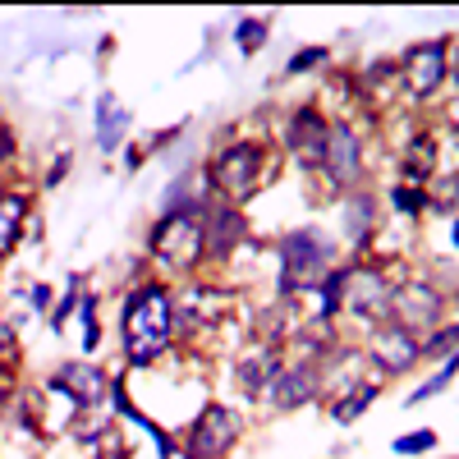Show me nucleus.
<instances>
[{
  "instance_id": "f257e3e1",
  "label": "nucleus",
  "mask_w": 459,
  "mask_h": 459,
  "mask_svg": "<svg viewBox=\"0 0 459 459\" xmlns=\"http://www.w3.org/2000/svg\"><path fill=\"white\" fill-rule=\"evenodd\" d=\"M179 331V303L170 299L166 285H138L129 299H125V313H120V335H125V354L134 368H147L157 363L170 340Z\"/></svg>"
},
{
  "instance_id": "f03ea898",
  "label": "nucleus",
  "mask_w": 459,
  "mask_h": 459,
  "mask_svg": "<svg viewBox=\"0 0 459 459\" xmlns=\"http://www.w3.org/2000/svg\"><path fill=\"white\" fill-rule=\"evenodd\" d=\"M281 294H299V290H317L331 276V239L317 235V230H294V235L281 239Z\"/></svg>"
},
{
  "instance_id": "7ed1b4c3",
  "label": "nucleus",
  "mask_w": 459,
  "mask_h": 459,
  "mask_svg": "<svg viewBox=\"0 0 459 459\" xmlns=\"http://www.w3.org/2000/svg\"><path fill=\"white\" fill-rule=\"evenodd\" d=\"M262 170H266V147L262 143H225L212 166H207V179L216 184V194L225 203H244L248 194H257V184H262Z\"/></svg>"
},
{
  "instance_id": "20e7f679",
  "label": "nucleus",
  "mask_w": 459,
  "mask_h": 459,
  "mask_svg": "<svg viewBox=\"0 0 459 459\" xmlns=\"http://www.w3.org/2000/svg\"><path fill=\"white\" fill-rule=\"evenodd\" d=\"M152 257H161L166 266L175 272H188V266H198L203 253H207V239H203V212H166L157 221L147 239Z\"/></svg>"
},
{
  "instance_id": "39448f33",
  "label": "nucleus",
  "mask_w": 459,
  "mask_h": 459,
  "mask_svg": "<svg viewBox=\"0 0 459 459\" xmlns=\"http://www.w3.org/2000/svg\"><path fill=\"white\" fill-rule=\"evenodd\" d=\"M391 294L395 285L377 272V266H350L340 276V308H350L354 317L368 322H386L391 317Z\"/></svg>"
},
{
  "instance_id": "423d86ee",
  "label": "nucleus",
  "mask_w": 459,
  "mask_h": 459,
  "mask_svg": "<svg viewBox=\"0 0 459 459\" xmlns=\"http://www.w3.org/2000/svg\"><path fill=\"white\" fill-rule=\"evenodd\" d=\"M244 423H239V413L235 409H225V404H207L198 413V423L188 428V441H184V455L188 459H225L230 450H235Z\"/></svg>"
},
{
  "instance_id": "0eeeda50",
  "label": "nucleus",
  "mask_w": 459,
  "mask_h": 459,
  "mask_svg": "<svg viewBox=\"0 0 459 459\" xmlns=\"http://www.w3.org/2000/svg\"><path fill=\"white\" fill-rule=\"evenodd\" d=\"M391 322L404 326V331H432L441 322V294L428 285V281H409V285H395L391 294Z\"/></svg>"
},
{
  "instance_id": "6e6552de",
  "label": "nucleus",
  "mask_w": 459,
  "mask_h": 459,
  "mask_svg": "<svg viewBox=\"0 0 459 459\" xmlns=\"http://www.w3.org/2000/svg\"><path fill=\"white\" fill-rule=\"evenodd\" d=\"M47 386H51V391H60L69 404H79V409L101 404V400L110 395V381H106V372H101L97 363H88V359L60 363V368L47 377Z\"/></svg>"
},
{
  "instance_id": "1a4fd4ad",
  "label": "nucleus",
  "mask_w": 459,
  "mask_h": 459,
  "mask_svg": "<svg viewBox=\"0 0 459 459\" xmlns=\"http://www.w3.org/2000/svg\"><path fill=\"white\" fill-rule=\"evenodd\" d=\"M326 138H331V125L317 106H299L285 125V147L303 166H322L326 161Z\"/></svg>"
},
{
  "instance_id": "9d476101",
  "label": "nucleus",
  "mask_w": 459,
  "mask_h": 459,
  "mask_svg": "<svg viewBox=\"0 0 459 459\" xmlns=\"http://www.w3.org/2000/svg\"><path fill=\"white\" fill-rule=\"evenodd\" d=\"M418 359H423V340H418L413 331L395 326V322H381L372 331V363L386 372V377H400L409 372Z\"/></svg>"
},
{
  "instance_id": "9b49d317",
  "label": "nucleus",
  "mask_w": 459,
  "mask_h": 459,
  "mask_svg": "<svg viewBox=\"0 0 459 459\" xmlns=\"http://www.w3.org/2000/svg\"><path fill=\"white\" fill-rule=\"evenodd\" d=\"M404 74V88L413 97H432L441 83H446V74H450V60H446V42H423V47H413L400 65Z\"/></svg>"
},
{
  "instance_id": "f8f14e48",
  "label": "nucleus",
  "mask_w": 459,
  "mask_h": 459,
  "mask_svg": "<svg viewBox=\"0 0 459 459\" xmlns=\"http://www.w3.org/2000/svg\"><path fill=\"white\" fill-rule=\"evenodd\" d=\"M248 235V225H244V212L235 203H207L203 207V239H207V253L212 257H230Z\"/></svg>"
},
{
  "instance_id": "ddd939ff",
  "label": "nucleus",
  "mask_w": 459,
  "mask_h": 459,
  "mask_svg": "<svg viewBox=\"0 0 459 459\" xmlns=\"http://www.w3.org/2000/svg\"><path fill=\"white\" fill-rule=\"evenodd\" d=\"M313 395H317L313 363H294V368H281V377L272 381V391H266L262 400L272 404V409H281V413H290V409H303Z\"/></svg>"
},
{
  "instance_id": "4468645a",
  "label": "nucleus",
  "mask_w": 459,
  "mask_h": 459,
  "mask_svg": "<svg viewBox=\"0 0 459 459\" xmlns=\"http://www.w3.org/2000/svg\"><path fill=\"white\" fill-rule=\"evenodd\" d=\"M322 170H326L335 184H354V179H359V170H363V147H359V134H354L350 125H331Z\"/></svg>"
},
{
  "instance_id": "2eb2a0df",
  "label": "nucleus",
  "mask_w": 459,
  "mask_h": 459,
  "mask_svg": "<svg viewBox=\"0 0 459 459\" xmlns=\"http://www.w3.org/2000/svg\"><path fill=\"white\" fill-rule=\"evenodd\" d=\"M129 134V106H120L110 92L97 97V147L101 152H115Z\"/></svg>"
},
{
  "instance_id": "dca6fc26",
  "label": "nucleus",
  "mask_w": 459,
  "mask_h": 459,
  "mask_svg": "<svg viewBox=\"0 0 459 459\" xmlns=\"http://www.w3.org/2000/svg\"><path fill=\"white\" fill-rule=\"evenodd\" d=\"M281 354L276 350H257V354H248V359H239V386L248 391V395H266L272 391V381L281 377Z\"/></svg>"
},
{
  "instance_id": "f3484780",
  "label": "nucleus",
  "mask_w": 459,
  "mask_h": 459,
  "mask_svg": "<svg viewBox=\"0 0 459 459\" xmlns=\"http://www.w3.org/2000/svg\"><path fill=\"white\" fill-rule=\"evenodd\" d=\"M23 221H28V198L23 194H0V262L19 248Z\"/></svg>"
},
{
  "instance_id": "a211bd4d",
  "label": "nucleus",
  "mask_w": 459,
  "mask_h": 459,
  "mask_svg": "<svg viewBox=\"0 0 459 459\" xmlns=\"http://www.w3.org/2000/svg\"><path fill=\"white\" fill-rule=\"evenodd\" d=\"M404 175L418 184V188H428V179L437 175V143L428 134H418L409 147H404Z\"/></svg>"
},
{
  "instance_id": "6ab92c4d",
  "label": "nucleus",
  "mask_w": 459,
  "mask_h": 459,
  "mask_svg": "<svg viewBox=\"0 0 459 459\" xmlns=\"http://www.w3.org/2000/svg\"><path fill=\"white\" fill-rule=\"evenodd\" d=\"M372 221H377V203H372L368 194H354L350 207H344V230H350V239H354V244H368Z\"/></svg>"
},
{
  "instance_id": "aec40b11",
  "label": "nucleus",
  "mask_w": 459,
  "mask_h": 459,
  "mask_svg": "<svg viewBox=\"0 0 459 459\" xmlns=\"http://www.w3.org/2000/svg\"><path fill=\"white\" fill-rule=\"evenodd\" d=\"M372 400H377V381H363V386L344 391V395L331 404V418H335V423H354V418H359Z\"/></svg>"
},
{
  "instance_id": "412c9836",
  "label": "nucleus",
  "mask_w": 459,
  "mask_h": 459,
  "mask_svg": "<svg viewBox=\"0 0 459 459\" xmlns=\"http://www.w3.org/2000/svg\"><path fill=\"white\" fill-rule=\"evenodd\" d=\"M459 203V175H432L428 179V207L432 212H455Z\"/></svg>"
},
{
  "instance_id": "4be33fe9",
  "label": "nucleus",
  "mask_w": 459,
  "mask_h": 459,
  "mask_svg": "<svg viewBox=\"0 0 459 459\" xmlns=\"http://www.w3.org/2000/svg\"><path fill=\"white\" fill-rule=\"evenodd\" d=\"M455 372H459V350H455V354L446 359V368H441L437 377H428V381H423V386H418V391L409 395V404H423V400H432L437 391H446V386H450V381H455Z\"/></svg>"
},
{
  "instance_id": "5701e85b",
  "label": "nucleus",
  "mask_w": 459,
  "mask_h": 459,
  "mask_svg": "<svg viewBox=\"0 0 459 459\" xmlns=\"http://www.w3.org/2000/svg\"><path fill=\"white\" fill-rule=\"evenodd\" d=\"M391 203H395V212L418 216V212H428V188H418V184H391Z\"/></svg>"
},
{
  "instance_id": "b1692460",
  "label": "nucleus",
  "mask_w": 459,
  "mask_h": 459,
  "mask_svg": "<svg viewBox=\"0 0 459 459\" xmlns=\"http://www.w3.org/2000/svg\"><path fill=\"white\" fill-rule=\"evenodd\" d=\"M266 19H239L235 23V47L244 51V56H253V51H262V42H266Z\"/></svg>"
},
{
  "instance_id": "393cba45",
  "label": "nucleus",
  "mask_w": 459,
  "mask_h": 459,
  "mask_svg": "<svg viewBox=\"0 0 459 459\" xmlns=\"http://www.w3.org/2000/svg\"><path fill=\"white\" fill-rule=\"evenodd\" d=\"M88 446H92L97 459H129V446L120 441V432H115V428H97Z\"/></svg>"
},
{
  "instance_id": "a878e982",
  "label": "nucleus",
  "mask_w": 459,
  "mask_h": 459,
  "mask_svg": "<svg viewBox=\"0 0 459 459\" xmlns=\"http://www.w3.org/2000/svg\"><path fill=\"white\" fill-rule=\"evenodd\" d=\"M459 350V326H441L423 340V359H450Z\"/></svg>"
},
{
  "instance_id": "bb28decb",
  "label": "nucleus",
  "mask_w": 459,
  "mask_h": 459,
  "mask_svg": "<svg viewBox=\"0 0 459 459\" xmlns=\"http://www.w3.org/2000/svg\"><path fill=\"white\" fill-rule=\"evenodd\" d=\"M79 313H83V350L92 354L97 344H101V326H97V299H88V294H83Z\"/></svg>"
},
{
  "instance_id": "cd10ccee",
  "label": "nucleus",
  "mask_w": 459,
  "mask_h": 459,
  "mask_svg": "<svg viewBox=\"0 0 459 459\" xmlns=\"http://www.w3.org/2000/svg\"><path fill=\"white\" fill-rule=\"evenodd\" d=\"M79 303H83V290H79V276H74V281H69V290H65V303L51 313V331H60V326L69 322V313L79 308Z\"/></svg>"
},
{
  "instance_id": "c85d7f7f",
  "label": "nucleus",
  "mask_w": 459,
  "mask_h": 459,
  "mask_svg": "<svg viewBox=\"0 0 459 459\" xmlns=\"http://www.w3.org/2000/svg\"><path fill=\"white\" fill-rule=\"evenodd\" d=\"M432 446H437V432H432V428H423V432L400 437V441H395V455H423V450H432Z\"/></svg>"
},
{
  "instance_id": "c756f323",
  "label": "nucleus",
  "mask_w": 459,
  "mask_h": 459,
  "mask_svg": "<svg viewBox=\"0 0 459 459\" xmlns=\"http://www.w3.org/2000/svg\"><path fill=\"white\" fill-rule=\"evenodd\" d=\"M326 60H331V51H326V47L294 51V60H290V74H308V69H317V65H326Z\"/></svg>"
},
{
  "instance_id": "7c9ffc66",
  "label": "nucleus",
  "mask_w": 459,
  "mask_h": 459,
  "mask_svg": "<svg viewBox=\"0 0 459 459\" xmlns=\"http://www.w3.org/2000/svg\"><path fill=\"white\" fill-rule=\"evenodd\" d=\"M14 157V134H10V125H0V161H10Z\"/></svg>"
},
{
  "instance_id": "2f4dec72",
  "label": "nucleus",
  "mask_w": 459,
  "mask_h": 459,
  "mask_svg": "<svg viewBox=\"0 0 459 459\" xmlns=\"http://www.w3.org/2000/svg\"><path fill=\"white\" fill-rule=\"evenodd\" d=\"M32 308H47V303H51V285H32Z\"/></svg>"
},
{
  "instance_id": "473e14b6",
  "label": "nucleus",
  "mask_w": 459,
  "mask_h": 459,
  "mask_svg": "<svg viewBox=\"0 0 459 459\" xmlns=\"http://www.w3.org/2000/svg\"><path fill=\"white\" fill-rule=\"evenodd\" d=\"M65 170H69V152H65V157H60V161L47 170V184H60V179H65Z\"/></svg>"
},
{
  "instance_id": "72a5a7b5",
  "label": "nucleus",
  "mask_w": 459,
  "mask_h": 459,
  "mask_svg": "<svg viewBox=\"0 0 459 459\" xmlns=\"http://www.w3.org/2000/svg\"><path fill=\"white\" fill-rule=\"evenodd\" d=\"M450 239H455V248H459V221L450 225Z\"/></svg>"
},
{
  "instance_id": "f704fd0d",
  "label": "nucleus",
  "mask_w": 459,
  "mask_h": 459,
  "mask_svg": "<svg viewBox=\"0 0 459 459\" xmlns=\"http://www.w3.org/2000/svg\"><path fill=\"white\" fill-rule=\"evenodd\" d=\"M450 74H455V79H459V56H455V65H450Z\"/></svg>"
}]
</instances>
